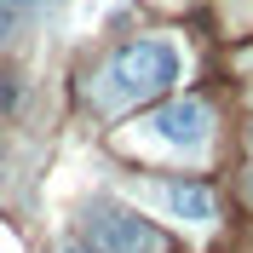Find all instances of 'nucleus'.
Listing matches in <instances>:
<instances>
[{"label": "nucleus", "mask_w": 253, "mask_h": 253, "mask_svg": "<svg viewBox=\"0 0 253 253\" xmlns=\"http://www.w3.org/2000/svg\"><path fill=\"white\" fill-rule=\"evenodd\" d=\"M184 69V52L167 41V35H144V41H126L121 52H110V63L98 69V104L104 110H132L144 98H161Z\"/></svg>", "instance_id": "1"}, {"label": "nucleus", "mask_w": 253, "mask_h": 253, "mask_svg": "<svg viewBox=\"0 0 253 253\" xmlns=\"http://www.w3.org/2000/svg\"><path fill=\"white\" fill-rule=\"evenodd\" d=\"M86 236H92L98 253H173L167 248V236H161L150 219H138L132 207H92V219H86Z\"/></svg>", "instance_id": "2"}, {"label": "nucleus", "mask_w": 253, "mask_h": 253, "mask_svg": "<svg viewBox=\"0 0 253 253\" xmlns=\"http://www.w3.org/2000/svg\"><path fill=\"white\" fill-rule=\"evenodd\" d=\"M144 132L161 144V150H173V156H202L207 138H213V110H207L202 98H173V104H161Z\"/></svg>", "instance_id": "3"}, {"label": "nucleus", "mask_w": 253, "mask_h": 253, "mask_svg": "<svg viewBox=\"0 0 253 253\" xmlns=\"http://www.w3.org/2000/svg\"><path fill=\"white\" fill-rule=\"evenodd\" d=\"M150 196H156L161 213L178 219L184 230H213V224H219V202H213V190L196 184V178H167V184H156Z\"/></svg>", "instance_id": "4"}, {"label": "nucleus", "mask_w": 253, "mask_h": 253, "mask_svg": "<svg viewBox=\"0 0 253 253\" xmlns=\"http://www.w3.org/2000/svg\"><path fill=\"white\" fill-rule=\"evenodd\" d=\"M17 35H23V12H17L12 0H0V46H12Z\"/></svg>", "instance_id": "5"}, {"label": "nucleus", "mask_w": 253, "mask_h": 253, "mask_svg": "<svg viewBox=\"0 0 253 253\" xmlns=\"http://www.w3.org/2000/svg\"><path fill=\"white\" fill-rule=\"evenodd\" d=\"M17 104H23V86H17V75H6V69H0V115H12Z\"/></svg>", "instance_id": "6"}, {"label": "nucleus", "mask_w": 253, "mask_h": 253, "mask_svg": "<svg viewBox=\"0 0 253 253\" xmlns=\"http://www.w3.org/2000/svg\"><path fill=\"white\" fill-rule=\"evenodd\" d=\"M12 6H17V12H23V6H41V0H12Z\"/></svg>", "instance_id": "7"}, {"label": "nucleus", "mask_w": 253, "mask_h": 253, "mask_svg": "<svg viewBox=\"0 0 253 253\" xmlns=\"http://www.w3.org/2000/svg\"><path fill=\"white\" fill-rule=\"evenodd\" d=\"M63 253H98V248H63Z\"/></svg>", "instance_id": "8"}, {"label": "nucleus", "mask_w": 253, "mask_h": 253, "mask_svg": "<svg viewBox=\"0 0 253 253\" xmlns=\"http://www.w3.org/2000/svg\"><path fill=\"white\" fill-rule=\"evenodd\" d=\"M248 202H253V173H248Z\"/></svg>", "instance_id": "9"}, {"label": "nucleus", "mask_w": 253, "mask_h": 253, "mask_svg": "<svg viewBox=\"0 0 253 253\" xmlns=\"http://www.w3.org/2000/svg\"><path fill=\"white\" fill-rule=\"evenodd\" d=\"M248 138H253V132H248Z\"/></svg>", "instance_id": "10"}]
</instances>
